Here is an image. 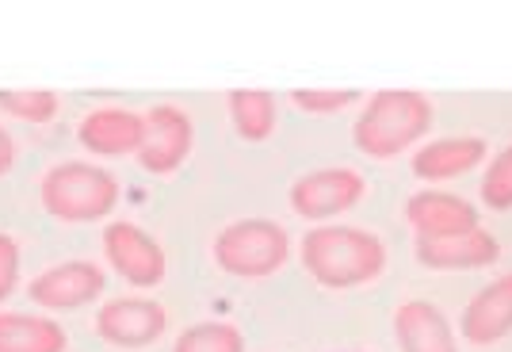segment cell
<instances>
[{
    "label": "cell",
    "instance_id": "ac0fdd59",
    "mask_svg": "<svg viewBox=\"0 0 512 352\" xmlns=\"http://www.w3.org/2000/svg\"><path fill=\"white\" fill-rule=\"evenodd\" d=\"M172 352H245V333L234 322H195L180 330Z\"/></svg>",
    "mask_w": 512,
    "mask_h": 352
},
{
    "label": "cell",
    "instance_id": "603a6c76",
    "mask_svg": "<svg viewBox=\"0 0 512 352\" xmlns=\"http://www.w3.org/2000/svg\"><path fill=\"white\" fill-rule=\"evenodd\" d=\"M12 165H16V142H12V134L0 127V176L12 173Z\"/></svg>",
    "mask_w": 512,
    "mask_h": 352
},
{
    "label": "cell",
    "instance_id": "e0dca14e",
    "mask_svg": "<svg viewBox=\"0 0 512 352\" xmlns=\"http://www.w3.org/2000/svg\"><path fill=\"white\" fill-rule=\"evenodd\" d=\"M226 108H230V123L245 142H268L279 123L276 96L264 92V88H234L226 96Z\"/></svg>",
    "mask_w": 512,
    "mask_h": 352
},
{
    "label": "cell",
    "instance_id": "8992f818",
    "mask_svg": "<svg viewBox=\"0 0 512 352\" xmlns=\"http://www.w3.org/2000/svg\"><path fill=\"white\" fill-rule=\"evenodd\" d=\"M169 330V310L150 295H119L96 310V337L111 349H150Z\"/></svg>",
    "mask_w": 512,
    "mask_h": 352
},
{
    "label": "cell",
    "instance_id": "6da1fadb",
    "mask_svg": "<svg viewBox=\"0 0 512 352\" xmlns=\"http://www.w3.org/2000/svg\"><path fill=\"white\" fill-rule=\"evenodd\" d=\"M299 261L321 287L356 291L383 276L390 253L383 238L363 226H310L299 242Z\"/></svg>",
    "mask_w": 512,
    "mask_h": 352
},
{
    "label": "cell",
    "instance_id": "9c48e42d",
    "mask_svg": "<svg viewBox=\"0 0 512 352\" xmlns=\"http://www.w3.org/2000/svg\"><path fill=\"white\" fill-rule=\"evenodd\" d=\"M107 287V272L96 261H62L31 276L27 299L43 310H81L96 303Z\"/></svg>",
    "mask_w": 512,
    "mask_h": 352
},
{
    "label": "cell",
    "instance_id": "8fae6325",
    "mask_svg": "<svg viewBox=\"0 0 512 352\" xmlns=\"http://www.w3.org/2000/svg\"><path fill=\"white\" fill-rule=\"evenodd\" d=\"M490 161V146L482 134H444V138H428L413 150L409 169L425 184H444L455 176L470 173L478 165Z\"/></svg>",
    "mask_w": 512,
    "mask_h": 352
},
{
    "label": "cell",
    "instance_id": "5b68a950",
    "mask_svg": "<svg viewBox=\"0 0 512 352\" xmlns=\"http://www.w3.org/2000/svg\"><path fill=\"white\" fill-rule=\"evenodd\" d=\"M367 196L363 173L348 165H329V169H310L291 184V211L306 222H329L348 215L360 199Z\"/></svg>",
    "mask_w": 512,
    "mask_h": 352
},
{
    "label": "cell",
    "instance_id": "ba28073f",
    "mask_svg": "<svg viewBox=\"0 0 512 352\" xmlns=\"http://www.w3.org/2000/svg\"><path fill=\"white\" fill-rule=\"evenodd\" d=\"M142 146H138V165L150 176H172L195 150V123L192 115L176 104H153L142 111Z\"/></svg>",
    "mask_w": 512,
    "mask_h": 352
},
{
    "label": "cell",
    "instance_id": "52a82bcc",
    "mask_svg": "<svg viewBox=\"0 0 512 352\" xmlns=\"http://www.w3.org/2000/svg\"><path fill=\"white\" fill-rule=\"evenodd\" d=\"M100 245H104V257L115 268V276L127 280L130 287H157L169 272V257H165L161 242L138 222H107Z\"/></svg>",
    "mask_w": 512,
    "mask_h": 352
},
{
    "label": "cell",
    "instance_id": "7a4b0ae2",
    "mask_svg": "<svg viewBox=\"0 0 512 352\" xmlns=\"http://www.w3.org/2000/svg\"><path fill=\"white\" fill-rule=\"evenodd\" d=\"M432 119H436V108L425 92L383 88V92H371L367 104L360 108L356 123H352V142L363 157L390 161V157H402L413 146H421L425 134L432 131Z\"/></svg>",
    "mask_w": 512,
    "mask_h": 352
},
{
    "label": "cell",
    "instance_id": "44dd1931",
    "mask_svg": "<svg viewBox=\"0 0 512 352\" xmlns=\"http://www.w3.org/2000/svg\"><path fill=\"white\" fill-rule=\"evenodd\" d=\"M356 100H360L356 88H295L291 92V104L306 115H337Z\"/></svg>",
    "mask_w": 512,
    "mask_h": 352
},
{
    "label": "cell",
    "instance_id": "5bb4252c",
    "mask_svg": "<svg viewBox=\"0 0 512 352\" xmlns=\"http://www.w3.org/2000/svg\"><path fill=\"white\" fill-rule=\"evenodd\" d=\"M142 111L134 108H92L77 127V142L92 157H127L142 146Z\"/></svg>",
    "mask_w": 512,
    "mask_h": 352
},
{
    "label": "cell",
    "instance_id": "30bf717a",
    "mask_svg": "<svg viewBox=\"0 0 512 352\" xmlns=\"http://www.w3.org/2000/svg\"><path fill=\"white\" fill-rule=\"evenodd\" d=\"M413 257L432 272H478L501 257V242L486 226H470L444 238H413Z\"/></svg>",
    "mask_w": 512,
    "mask_h": 352
},
{
    "label": "cell",
    "instance_id": "d6986e66",
    "mask_svg": "<svg viewBox=\"0 0 512 352\" xmlns=\"http://www.w3.org/2000/svg\"><path fill=\"white\" fill-rule=\"evenodd\" d=\"M62 108V96L50 88H0V111L23 123H50Z\"/></svg>",
    "mask_w": 512,
    "mask_h": 352
},
{
    "label": "cell",
    "instance_id": "7402d4cb",
    "mask_svg": "<svg viewBox=\"0 0 512 352\" xmlns=\"http://www.w3.org/2000/svg\"><path fill=\"white\" fill-rule=\"evenodd\" d=\"M16 287H20V245L12 234L0 230V303L12 299Z\"/></svg>",
    "mask_w": 512,
    "mask_h": 352
},
{
    "label": "cell",
    "instance_id": "ffe728a7",
    "mask_svg": "<svg viewBox=\"0 0 512 352\" xmlns=\"http://www.w3.org/2000/svg\"><path fill=\"white\" fill-rule=\"evenodd\" d=\"M478 196L490 211H512V142L482 165Z\"/></svg>",
    "mask_w": 512,
    "mask_h": 352
},
{
    "label": "cell",
    "instance_id": "2e32d148",
    "mask_svg": "<svg viewBox=\"0 0 512 352\" xmlns=\"http://www.w3.org/2000/svg\"><path fill=\"white\" fill-rule=\"evenodd\" d=\"M69 333L62 322L23 310H0V352H65Z\"/></svg>",
    "mask_w": 512,
    "mask_h": 352
},
{
    "label": "cell",
    "instance_id": "277c9868",
    "mask_svg": "<svg viewBox=\"0 0 512 352\" xmlns=\"http://www.w3.org/2000/svg\"><path fill=\"white\" fill-rule=\"evenodd\" d=\"M214 264L237 280H268L291 261V234L276 219H237L214 234Z\"/></svg>",
    "mask_w": 512,
    "mask_h": 352
},
{
    "label": "cell",
    "instance_id": "7c38bea8",
    "mask_svg": "<svg viewBox=\"0 0 512 352\" xmlns=\"http://www.w3.org/2000/svg\"><path fill=\"white\" fill-rule=\"evenodd\" d=\"M512 333V272L497 276L459 314V337L470 349H490Z\"/></svg>",
    "mask_w": 512,
    "mask_h": 352
},
{
    "label": "cell",
    "instance_id": "9a60e30c",
    "mask_svg": "<svg viewBox=\"0 0 512 352\" xmlns=\"http://www.w3.org/2000/svg\"><path fill=\"white\" fill-rule=\"evenodd\" d=\"M394 341L398 352H459V333L448 314L428 299H409L394 310Z\"/></svg>",
    "mask_w": 512,
    "mask_h": 352
},
{
    "label": "cell",
    "instance_id": "3957f363",
    "mask_svg": "<svg viewBox=\"0 0 512 352\" xmlns=\"http://www.w3.org/2000/svg\"><path fill=\"white\" fill-rule=\"evenodd\" d=\"M119 176L92 165V161H62L50 165L39 180V199L50 219L85 226V222H104L115 203H119Z\"/></svg>",
    "mask_w": 512,
    "mask_h": 352
},
{
    "label": "cell",
    "instance_id": "4fadbf2b",
    "mask_svg": "<svg viewBox=\"0 0 512 352\" xmlns=\"http://www.w3.org/2000/svg\"><path fill=\"white\" fill-rule=\"evenodd\" d=\"M406 222L413 226V238H444V234H459L478 222V207L467 196H455L444 188H421L406 199L402 207Z\"/></svg>",
    "mask_w": 512,
    "mask_h": 352
}]
</instances>
